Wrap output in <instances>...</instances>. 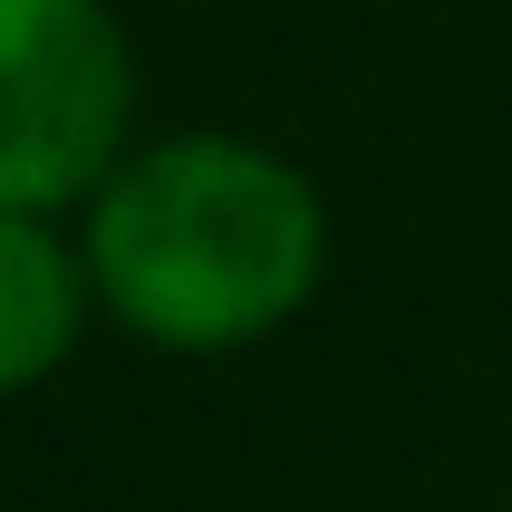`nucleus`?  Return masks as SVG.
Instances as JSON below:
<instances>
[{
	"mask_svg": "<svg viewBox=\"0 0 512 512\" xmlns=\"http://www.w3.org/2000/svg\"><path fill=\"white\" fill-rule=\"evenodd\" d=\"M78 252L97 310L165 358H232L319 300L329 203L261 136H155L78 203Z\"/></svg>",
	"mask_w": 512,
	"mask_h": 512,
	"instance_id": "obj_1",
	"label": "nucleus"
},
{
	"mask_svg": "<svg viewBox=\"0 0 512 512\" xmlns=\"http://www.w3.org/2000/svg\"><path fill=\"white\" fill-rule=\"evenodd\" d=\"M136 126V49L107 0H0V213H68Z\"/></svg>",
	"mask_w": 512,
	"mask_h": 512,
	"instance_id": "obj_2",
	"label": "nucleus"
},
{
	"mask_svg": "<svg viewBox=\"0 0 512 512\" xmlns=\"http://www.w3.org/2000/svg\"><path fill=\"white\" fill-rule=\"evenodd\" d=\"M87 319L107 310H97L87 252L58 232V213H0V397L58 377L78 358Z\"/></svg>",
	"mask_w": 512,
	"mask_h": 512,
	"instance_id": "obj_3",
	"label": "nucleus"
}]
</instances>
